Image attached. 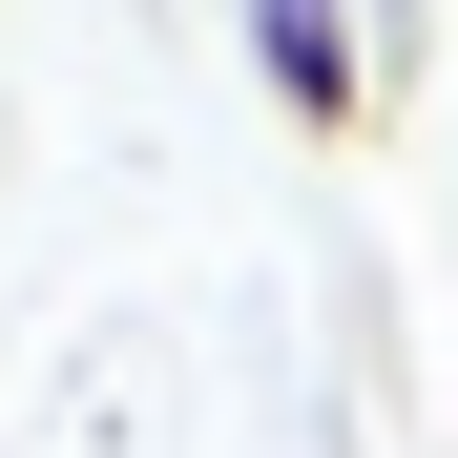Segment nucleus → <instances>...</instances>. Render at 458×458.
I'll use <instances>...</instances> for the list:
<instances>
[{"label":"nucleus","mask_w":458,"mask_h":458,"mask_svg":"<svg viewBox=\"0 0 458 458\" xmlns=\"http://www.w3.org/2000/svg\"><path fill=\"white\" fill-rule=\"evenodd\" d=\"M250 63H271V105L313 125V146H375V42H354V0H250Z\"/></svg>","instance_id":"1"}]
</instances>
